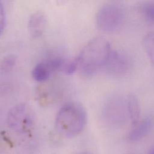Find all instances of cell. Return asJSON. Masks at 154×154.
Instances as JSON below:
<instances>
[{
	"label": "cell",
	"mask_w": 154,
	"mask_h": 154,
	"mask_svg": "<svg viewBox=\"0 0 154 154\" xmlns=\"http://www.w3.org/2000/svg\"><path fill=\"white\" fill-rule=\"evenodd\" d=\"M111 51L109 41L103 36L91 39L76 58L77 69L81 74L89 76L104 67Z\"/></svg>",
	"instance_id": "obj_1"
},
{
	"label": "cell",
	"mask_w": 154,
	"mask_h": 154,
	"mask_svg": "<svg viewBox=\"0 0 154 154\" xmlns=\"http://www.w3.org/2000/svg\"><path fill=\"white\" fill-rule=\"evenodd\" d=\"M87 122L85 108L77 102L64 104L58 111L55 118L57 131L65 137H73L80 134Z\"/></svg>",
	"instance_id": "obj_2"
},
{
	"label": "cell",
	"mask_w": 154,
	"mask_h": 154,
	"mask_svg": "<svg viewBox=\"0 0 154 154\" xmlns=\"http://www.w3.org/2000/svg\"><path fill=\"white\" fill-rule=\"evenodd\" d=\"M35 114L31 108L26 103H19L10 109L7 114L9 128L19 135H27L33 129Z\"/></svg>",
	"instance_id": "obj_3"
},
{
	"label": "cell",
	"mask_w": 154,
	"mask_h": 154,
	"mask_svg": "<svg viewBox=\"0 0 154 154\" xmlns=\"http://www.w3.org/2000/svg\"><path fill=\"white\" fill-rule=\"evenodd\" d=\"M125 20L123 7L117 3H108L100 8L96 17L97 28L102 31L112 32L119 29Z\"/></svg>",
	"instance_id": "obj_4"
},
{
	"label": "cell",
	"mask_w": 154,
	"mask_h": 154,
	"mask_svg": "<svg viewBox=\"0 0 154 154\" xmlns=\"http://www.w3.org/2000/svg\"><path fill=\"white\" fill-rule=\"evenodd\" d=\"M103 116L109 125L113 127L123 125L129 119L126 99L119 96L110 98L103 107Z\"/></svg>",
	"instance_id": "obj_5"
},
{
	"label": "cell",
	"mask_w": 154,
	"mask_h": 154,
	"mask_svg": "<svg viewBox=\"0 0 154 154\" xmlns=\"http://www.w3.org/2000/svg\"><path fill=\"white\" fill-rule=\"evenodd\" d=\"M104 67L110 75L122 77L129 72L131 61L128 55L124 52L113 50L111 51Z\"/></svg>",
	"instance_id": "obj_6"
},
{
	"label": "cell",
	"mask_w": 154,
	"mask_h": 154,
	"mask_svg": "<svg viewBox=\"0 0 154 154\" xmlns=\"http://www.w3.org/2000/svg\"><path fill=\"white\" fill-rule=\"evenodd\" d=\"M153 127L154 117L148 116L132 126L128 134V140L131 142L138 141L146 137L152 131Z\"/></svg>",
	"instance_id": "obj_7"
},
{
	"label": "cell",
	"mask_w": 154,
	"mask_h": 154,
	"mask_svg": "<svg viewBox=\"0 0 154 154\" xmlns=\"http://www.w3.org/2000/svg\"><path fill=\"white\" fill-rule=\"evenodd\" d=\"M47 24V18L43 13L41 11L34 13L28 21V30L29 34L34 38L40 37L45 32Z\"/></svg>",
	"instance_id": "obj_8"
},
{
	"label": "cell",
	"mask_w": 154,
	"mask_h": 154,
	"mask_svg": "<svg viewBox=\"0 0 154 154\" xmlns=\"http://www.w3.org/2000/svg\"><path fill=\"white\" fill-rule=\"evenodd\" d=\"M126 103L128 117L133 126L140 120L141 111L138 99L134 93H129L126 97Z\"/></svg>",
	"instance_id": "obj_9"
},
{
	"label": "cell",
	"mask_w": 154,
	"mask_h": 154,
	"mask_svg": "<svg viewBox=\"0 0 154 154\" xmlns=\"http://www.w3.org/2000/svg\"><path fill=\"white\" fill-rule=\"evenodd\" d=\"M53 72L46 61L38 63L32 70V78L37 82H44Z\"/></svg>",
	"instance_id": "obj_10"
},
{
	"label": "cell",
	"mask_w": 154,
	"mask_h": 154,
	"mask_svg": "<svg viewBox=\"0 0 154 154\" xmlns=\"http://www.w3.org/2000/svg\"><path fill=\"white\" fill-rule=\"evenodd\" d=\"M138 10L146 22L154 25V1L142 2L138 5Z\"/></svg>",
	"instance_id": "obj_11"
},
{
	"label": "cell",
	"mask_w": 154,
	"mask_h": 154,
	"mask_svg": "<svg viewBox=\"0 0 154 154\" xmlns=\"http://www.w3.org/2000/svg\"><path fill=\"white\" fill-rule=\"evenodd\" d=\"M142 45L147 58L154 64V31L147 32L142 40Z\"/></svg>",
	"instance_id": "obj_12"
},
{
	"label": "cell",
	"mask_w": 154,
	"mask_h": 154,
	"mask_svg": "<svg viewBox=\"0 0 154 154\" xmlns=\"http://www.w3.org/2000/svg\"><path fill=\"white\" fill-rule=\"evenodd\" d=\"M16 63V58L14 55H8L3 58L0 64L1 72L7 73L10 72L14 67Z\"/></svg>",
	"instance_id": "obj_13"
},
{
	"label": "cell",
	"mask_w": 154,
	"mask_h": 154,
	"mask_svg": "<svg viewBox=\"0 0 154 154\" xmlns=\"http://www.w3.org/2000/svg\"><path fill=\"white\" fill-rule=\"evenodd\" d=\"M5 25V13L3 4L0 1V35L4 31Z\"/></svg>",
	"instance_id": "obj_14"
},
{
	"label": "cell",
	"mask_w": 154,
	"mask_h": 154,
	"mask_svg": "<svg viewBox=\"0 0 154 154\" xmlns=\"http://www.w3.org/2000/svg\"><path fill=\"white\" fill-rule=\"evenodd\" d=\"M147 154H154V146L151 149Z\"/></svg>",
	"instance_id": "obj_15"
},
{
	"label": "cell",
	"mask_w": 154,
	"mask_h": 154,
	"mask_svg": "<svg viewBox=\"0 0 154 154\" xmlns=\"http://www.w3.org/2000/svg\"><path fill=\"white\" fill-rule=\"evenodd\" d=\"M78 154H90V153H88L87 152H81V153H79Z\"/></svg>",
	"instance_id": "obj_16"
}]
</instances>
